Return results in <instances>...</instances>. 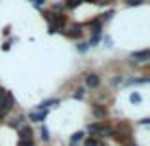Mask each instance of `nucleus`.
I'll use <instances>...</instances> for the list:
<instances>
[{
	"label": "nucleus",
	"instance_id": "f257e3e1",
	"mask_svg": "<svg viewBox=\"0 0 150 146\" xmlns=\"http://www.w3.org/2000/svg\"><path fill=\"white\" fill-rule=\"evenodd\" d=\"M15 104V97L11 95L10 91H6L2 97H0V118H4Z\"/></svg>",
	"mask_w": 150,
	"mask_h": 146
},
{
	"label": "nucleus",
	"instance_id": "f03ea898",
	"mask_svg": "<svg viewBox=\"0 0 150 146\" xmlns=\"http://www.w3.org/2000/svg\"><path fill=\"white\" fill-rule=\"evenodd\" d=\"M63 32H65L69 38H80L82 36V27L80 25H72V27H69V29H63Z\"/></svg>",
	"mask_w": 150,
	"mask_h": 146
},
{
	"label": "nucleus",
	"instance_id": "7ed1b4c3",
	"mask_svg": "<svg viewBox=\"0 0 150 146\" xmlns=\"http://www.w3.org/2000/svg\"><path fill=\"white\" fill-rule=\"evenodd\" d=\"M99 84H101V78L97 76V74H86V85H88L89 89L99 87Z\"/></svg>",
	"mask_w": 150,
	"mask_h": 146
},
{
	"label": "nucleus",
	"instance_id": "20e7f679",
	"mask_svg": "<svg viewBox=\"0 0 150 146\" xmlns=\"http://www.w3.org/2000/svg\"><path fill=\"white\" fill-rule=\"evenodd\" d=\"M131 59H135V61H139V63H146L148 59H150V51L148 49L135 51V53H131Z\"/></svg>",
	"mask_w": 150,
	"mask_h": 146
},
{
	"label": "nucleus",
	"instance_id": "39448f33",
	"mask_svg": "<svg viewBox=\"0 0 150 146\" xmlns=\"http://www.w3.org/2000/svg\"><path fill=\"white\" fill-rule=\"evenodd\" d=\"M103 25H105V23H103L101 19H93V21L89 23V29H91V34H93V36H99V34H101Z\"/></svg>",
	"mask_w": 150,
	"mask_h": 146
},
{
	"label": "nucleus",
	"instance_id": "423d86ee",
	"mask_svg": "<svg viewBox=\"0 0 150 146\" xmlns=\"http://www.w3.org/2000/svg\"><path fill=\"white\" fill-rule=\"evenodd\" d=\"M93 116L97 118V120H105V116H106V110H105V106H101V104H95L93 106Z\"/></svg>",
	"mask_w": 150,
	"mask_h": 146
},
{
	"label": "nucleus",
	"instance_id": "0eeeda50",
	"mask_svg": "<svg viewBox=\"0 0 150 146\" xmlns=\"http://www.w3.org/2000/svg\"><path fill=\"white\" fill-rule=\"evenodd\" d=\"M46 116H48V110H42V112H33V114H29V120L30 121H44Z\"/></svg>",
	"mask_w": 150,
	"mask_h": 146
},
{
	"label": "nucleus",
	"instance_id": "6e6552de",
	"mask_svg": "<svg viewBox=\"0 0 150 146\" xmlns=\"http://www.w3.org/2000/svg\"><path fill=\"white\" fill-rule=\"evenodd\" d=\"M19 135H21V140H30V139H33V131H30V127H23L21 131H19Z\"/></svg>",
	"mask_w": 150,
	"mask_h": 146
},
{
	"label": "nucleus",
	"instance_id": "1a4fd4ad",
	"mask_svg": "<svg viewBox=\"0 0 150 146\" xmlns=\"http://www.w3.org/2000/svg\"><path fill=\"white\" fill-rule=\"evenodd\" d=\"M51 104H59V101H57V99H50V101L40 102V106H38V108H40V110H48Z\"/></svg>",
	"mask_w": 150,
	"mask_h": 146
},
{
	"label": "nucleus",
	"instance_id": "9d476101",
	"mask_svg": "<svg viewBox=\"0 0 150 146\" xmlns=\"http://www.w3.org/2000/svg\"><path fill=\"white\" fill-rule=\"evenodd\" d=\"M101 125L103 123H89L88 125V131L91 133V135H99V133H101Z\"/></svg>",
	"mask_w": 150,
	"mask_h": 146
},
{
	"label": "nucleus",
	"instance_id": "9b49d317",
	"mask_svg": "<svg viewBox=\"0 0 150 146\" xmlns=\"http://www.w3.org/2000/svg\"><path fill=\"white\" fill-rule=\"evenodd\" d=\"M82 139H84V131H76L72 137H70V142H74V144H76V142H80Z\"/></svg>",
	"mask_w": 150,
	"mask_h": 146
},
{
	"label": "nucleus",
	"instance_id": "f8f14e48",
	"mask_svg": "<svg viewBox=\"0 0 150 146\" xmlns=\"http://www.w3.org/2000/svg\"><path fill=\"white\" fill-rule=\"evenodd\" d=\"M82 2H84V0H67V2H65V6L72 10V8H78V6H80Z\"/></svg>",
	"mask_w": 150,
	"mask_h": 146
},
{
	"label": "nucleus",
	"instance_id": "ddd939ff",
	"mask_svg": "<svg viewBox=\"0 0 150 146\" xmlns=\"http://www.w3.org/2000/svg\"><path fill=\"white\" fill-rule=\"evenodd\" d=\"M40 135H42L40 139L44 140V142H48V140H50V131H48V127H42V129H40Z\"/></svg>",
	"mask_w": 150,
	"mask_h": 146
},
{
	"label": "nucleus",
	"instance_id": "4468645a",
	"mask_svg": "<svg viewBox=\"0 0 150 146\" xmlns=\"http://www.w3.org/2000/svg\"><path fill=\"white\" fill-rule=\"evenodd\" d=\"M129 101H131V102H141L143 97H141L139 93H131V95H129Z\"/></svg>",
	"mask_w": 150,
	"mask_h": 146
},
{
	"label": "nucleus",
	"instance_id": "2eb2a0df",
	"mask_svg": "<svg viewBox=\"0 0 150 146\" xmlns=\"http://www.w3.org/2000/svg\"><path fill=\"white\" fill-rule=\"evenodd\" d=\"M86 146H99V140H97L95 137H89V139L86 140Z\"/></svg>",
	"mask_w": 150,
	"mask_h": 146
},
{
	"label": "nucleus",
	"instance_id": "dca6fc26",
	"mask_svg": "<svg viewBox=\"0 0 150 146\" xmlns=\"http://www.w3.org/2000/svg\"><path fill=\"white\" fill-rule=\"evenodd\" d=\"M8 125H10V127H19V118H10Z\"/></svg>",
	"mask_w": 150,
	"mask_h": 146
},
{
	"label": "nucleus",
	"instance_id": "f3484780",
	"mask_svg": "<svg viewBox=\"0 0 150 146\" xmlns=\"http://www.w3.org/2000/svg\"><path fill=\"white\" fill-rule=\"evenodd\" d=\"M72 97H74V99H84V89L78 87L76 91H74V95H72Z\"/></svg>",
	"mask_w": 150,
	"mask_h": 146
},
{
	"label": "nucleus",
	"instance_id": "a211bd4d",
	"mask_svg": "<svg viewBox=\"0 0 150 146\" xmlns=\"http://www.w3.org/2000/svg\"><path fill=\"white\" fill-rule=\"evenodd\" d=\"M125 4H127V6H141L143 0H125Z\"/></svg>",
	"mask_w": 150,
	"mask_h": 146
},
{
	"label": "nucleus",
	"instance_id": "6ab92c4d",
	"mask_svg": "<svg viewBox=\"0 0 150 146\" xmlns=\"http://www.w3.org/2000/svg\"><path fill=\"white\" fill-rule=\"evenodd\" d=\"M17 146H34V142H33V139H30V140H21V139H19Z\"/></svg>",
	"mask_w": 150,
	"mask_h": 146
},
{
	"label": "nucleus",
	"instance_id": "aec40b11",
	"mask_svg": "<svg viewBox=\"0 0 150 146\" xmlns=\"http://www.w3.org/2000/svg\"><path fill=\"white\" fill-rule=\"evenodd\" d=\"M88 48H89V46L86 44V42H80V44H78V51H80V53H84V51L88 49Z\"/></svg>",
	"mask_w": 150,
	"mask_h": 146
},
{
	"label": "nucleus",
	"instance_id": "412c9836",
	"mask_svg": "<svg viewBox=\"0 0 150 146\" xmlns=\"http://www.w3.org/2000/svg\"><path fill=\"white\" fill-rule=\"evenodd\" d=\"M86 2H93V4H101V6H105V4H108L110 0H86Z\"/></svg>",
	"mask_w": 150,
	"mask_h": 146
},
{
	"label": "nucleus",
	"instance_id": "4be33fe9",
	"mask_svg": "<svg viewBox=\"0 0 150 146\" xmlns=\"http://www.w3.org/2000/svg\"><path fill=\"white\" fill-rule=\"evenodd\" d=\"M33 2H34V6H36V8H42L46 4V0H33Z\"/></svg>",
	"mask_w": 150,
	"mask_h": 146
},
{
	"label": "nucleus",
	"instance_id": "5701e85b",
	"mask_svg": "<svg viewBox=\"0 0 150 146\" xmlns=\"http://www.w3.org/2000/svg\"><path fill=\"white\" fill-rule=\"evenodd\" d=\"M61 10H63L61 4H53V11H61Z\"/></svg>",
	"mask_w": 150,
	"mask_h": 146
},
{
	"label": "nucleus",
	"instance_id": "b1692460",
	"mask_svg": "<svg viewBox=\"0 0 150 146\" xmlns=\"http://www.w3.org/2000/svg\"><path fill=\"white\" fill-rule=\"evenodd\" d=\"M4 93H6V89H2V87H0V97H2Z\"/></svg>",
	"mask_w": 150,
	"mask_h": 146
},
{
	"label": "nucleus",
	"instance_id": "393cba45",
	"mask_svg": "<svg viewBox=\"0 0 150 146\" xmlns=\"http://www.w3.org/2000/svg\"><path fill=\"white\" fill-rule=\"evenodd\" d=\"M70 146H76V144H74V142H70Z\"/></svg>",
	"mask_w": 150,
	"mask_h": 146
}]
</instances>
